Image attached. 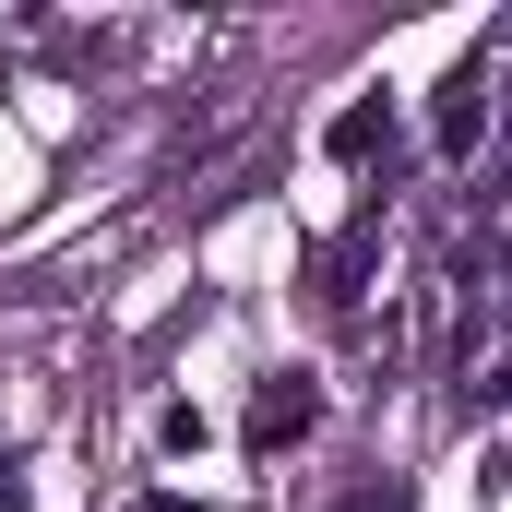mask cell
Segmentation results:
<instances>
[{"label":"cell","instance_id":"cell-1","mask_svg":"<svg viewBox=\"0 0 512 512\" xmlns=\"http://www.w3.org/2000/svg\"><path fill=\"white\" fill-rule=\"evenodd\" d=\"M489 120H501V96H489V48H465V60L429 84V155H441V167H477Z\"/></svg>","mask_w":512,"mask_h":512},{"label":"cell","instance_id":"cell-3","mask_svg":"<svg viewBox=\"0 0 512 512\" xmlns=\"http://www.w3.org/2000/svg\"><path fill=\"white\" fill-rule=\"evenodd\" d=\"M370 251H382V203H358V227L310 262V298H322V310H358V274H370Z\"/></svg>","mask_w":512,"mask_h":512},{"label":"cell","instance_id":"cell-6","mask_svg":"<svg viewBox=\"0 0 512 512\" xmlns=\"http://www.w3.org/2000/svg\"><path fill=\"white\" fill-rule=\"evenodd\" d=\"M465 405H489V417H501V405H512V358H501V370H477V382H465Z\"/></svg>","mask_w":512,"mask_h":512},{"label":"cell","instance_id":"cell-4","mask_svg":"<svg viewBox=\"0 0 512 512\" xmlns=\"http://www.w3.org/2000/svg\"><path fill=\"white\" fill-rule=\"evenodd\" d=\"M322 143H334L346 167H370V155H382V143H393V96H346V108H334V131H322Z\"/></svg>","mask_w":512,"mask_h":512},{"label":"cell","instance_id":"cell-8","mask_svg":"<svg viewBox=\"0 0 512 512\" xmlns=\"http://www.w3.org/2000/svg\"><path fill=\"white\" fill-rule=\"evenodd\" d=\"M501 322H512V298H501Z\"/></svg>","mask_w":512,"mask_h":512},{"label":"cell","instance_id":"cell-7","mask_svg":"<svg viewBox=\"0 0 512 512\" xmlns=\"http://www.w3.org/2000/svg\"><path fill=\"white\" fill-rule=\"evenodd\" d=\"M0 512H24V465L12 453H0Z\"/></svg>","mask_w":512,"mask_h":512},{"label":"cell","instance_id":"cell-2","mask_svg":"<svg viewBox=\"0 0 512 512\" xmlns=\"http://www.w3.org/2000/svg\"><path fill=\"white\" fill-rule=\"evenodd\" d=\"M310 429H322V382H310V370H274V382H251V417H239V441H251L262 465H274V453H298Z\"/></svg>","mask_w":512,"mask_h":512},{"label":"cell","instance_id":"cell-5","mask_svg":"<svg viewBox=\"0 0 512 512\" xmlns=\"http://www.w3.org/2000/svg\"><path fill=\"white\" fill-rule=\"evenodd\" d=\"M334 512H417V489H405V477H358Z\"/></svg>","mask_w":512,"mask_h":512}]
</instances>
